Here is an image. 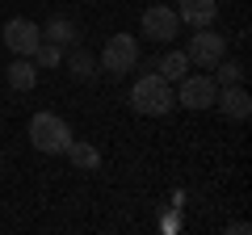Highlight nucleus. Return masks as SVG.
<instances>
[{
	"label": "nucleus",
	"mask_w": 252,
	"mask_h": 235,
	"mask_svg": "<svg viewBox=\"0 0 252 235\" xmlns=\"http://www.w3.org/2000/svg\"><path fill=\"white\" fill-rule=\"evenodd\" d=\"M130 105H135V114L143 118H164L172 105H177V92H172V84L164 80L160 72H147L135 80V88H130Z\"/></svg>",
	"instance_id": "f257e3e1"
},
{
	"label": "nucleus",
	"mask_w": 252,
	"mask_h": 235,
	"mask_svg": "<svg viewBox=\"0 0 252 235\" xmlns=\"http://www.w3.org/2000/svg\"><path fill=\"white\" fill-rule=\"evenodd\" d=\"M30 143H34L42 155H63L67 143H72V126H67L59 114L42 109V114L30 118Z\"/></svg>",
	"instance_id": "f03ea898"
},
{
	"label": "nucleus",
	"mask_w": 252,
	"mask_h": 235,
	"mask_svg": "<svg viewBox=\"0 0 252 235\" xmlns=\"http://www.w3.org/2000/svg\"><path fill=\"white\" fill-rule=\"evenodd\" d=\"M97 67L109 76H126L139 67V38L135 34H109L97 55Z\"/></svg>",
	"instance_id": "7ed1b4c3"
},
{
	"label": "nucleus",
	"mask_w": 252,
	"mask_h": 235,
	"mask_svg": "<svg viewBox=\"0 0 252 235\" xmlns=\"http://www.w3.org/2000/svg\"><path fill=\"white\" fill-rule=\"evenodd\" d=\"M139 34H143L147 42H156V46L172 42V38L181 34V17H177V9H168V4H152V9H143Z\"/></svg>",
	"instance_id": "20e7f679"
},
{
	"label": "nucleus",
	"mask_w": 252,
	"mask_h": 235,
	"mask_svg": "<svg viewBox=\"0 0 252 235\" xmlns=\"http://www.w3.org/2000/svg\"><path fill=\"white\" fill-rule=\"evenodd\" d=\"M0 38H4V46H9L13 55H21V59H34L38 42H42V26H38V21H30V17H13V21H4Z\"/></svg>",
	"instance_id": "39448f33"
},
{
	"label": "nucleus",
	"mask_w": 252,
	"mask_h": 235,
	"mask_svg": "<svg viewBox=\"0 0 252 235\" xmlns=\"http://www.w3.org/2000/svg\"><path fill=\"white\" fill-rule=\"evenodd\" d=\"M215 97H219V84H215V76H181L177 80V105H185V109H206V105H215Z\"/></svg>",
	"instance_id": "423d86ee"
},
{
	"label": "nucleus",
	"mask_w": 252,
	"mask_h": 235,
	"mask_svg": "<svg viewBox=\"0 0 252 235\" xmlns=\"http://www.w3.org/2000/svg\"><path fill=\"white\" fill-rule=\"evenodd\" d=\"M227 55V38L223 34H215V29H193V38H189V46H185V59L189 63H198V67H215L219 59Z\"/></svg>",
	"instance_id": "0eeeda50"
},
{
	"label": "nucleus",
	"mask_w": 252,
	"mask_h": 235,
	"mask_svg": "<svg viewBox=\"0 0 252 235\" xmlns=\"http://www.w3.org/2000/svg\"><path fill=\"white\" fill-rule=\"evenodd\" d=\"M177 17L189 29H206L219 17V0H177Z\"/></svg>",
	"instance_id": "6e6552de"
},
{
	"label": "nucleus",
	"mask_w": 252,
	"mask_h": 235,
	"mask_svg": "<svg viewBox=\"0 0 252 235\" xmlns=\"http://www.w3.org/2000/svg\"><path fill=\"white\" fill-rule=\"evenodd\" d=\"M215 105L223 109L231 122H244V118L252 114V97H248V88H244V84H227V88H219Z\"/></svg>",
	"instance_id": "1a4fd4ad"
},
{
	"label": "nucleus",
	"mask_w": 252,
	"mask_h": 235,
	"mask_svg": "<svg viewBox=\"0 0 252 235\" xmlns=\"http://www.w3.org/2000/svg\"><path fill=\"white\" fill-rule=\"evenodd\" d=\"M63 67L72 72V80H93L97 76V55L89 46L72 42V46H63Z\"/></svg>",
	"instance_id": "9d476101"
},
{
	"label": "nucleus",
	"mask_w": 252,
	"mask_h": 235,
	"mask_svg": "<svg viewBox=\"0 0 252 235\" xmlns=\"http://www.w3.org/2000/svg\"><path fill=\"white\" fill-rule=\"evenodd\" d=\"M4 80H9V88H13V92H30V88L38 84V63L17 55V59L4 67Z\"/></svg>",
	"instance_id": "9b49d317"
},
{
	"label": "nucleus",
	"mask_w": 252,
	"mask_h": 235,
	"mask_svg": "<svg viewBox=\"0 0 252 235\" xmlns=\"http://www.w3.org/2000/svg\"><path fill=\"white\" fill-rule=\"evenodd\" d=\"M63 155H67L72 168H80V172H97V168H101V151H97L93 143H84V139H72Z\"/></svg>",
	"instance_id": "f8f14e48"
},
{
	"label": "nucleus",
	"mask_w": 252,
	"mask_h": 235,
	"mask_svg": "<svg viewBox=\"0 0 252 235\" xmlns=\"http://www.w3.org/2000/svg\"><path fill=\"white\" fill-rule=\"evenodd\" d=\"M42 38H46V42H55V46H72L76 38H80V29H76L72 17H51L42 26Z\"/></svg>",
	"instance_id": "ddd939ff"
},
{
	"label": "nucleus",
	"mask_w": 252,
	"mask_h": 235,
	"mask_svg": "<svg viewBox=\"0 0 252 235\" xmlns=\"http://www.w3.org/2000/svg\"><path fill=\"white\" fill-rule=\"evenodd\" d=\"M156 72H160L168 84H177L181 76L189 72V59H185V51H164L160 59H156Z\"/></svg>",
	"instance_id": "4468645a"
},
{
	"label": "nucleus",
	"mask_w": 252,
	"mask_h": 235,
	"mask_svg": "<svg viewBox=\"0 0 252 235\" xmlns=\"http://www.w3.org/2000/svg\"><path fill=\"white\" fill-rule=\"evenodd\" d=\"M215 84L219 88H227V84H244V63H235V59H219L215 63Z\"/></svg>",
	"instance_id": "2eb2a0df"
},
{
	"label": "nucleus",
	"mask_w": 252,
	"mask_h": 235,
	"mask_svg": "<svg viewBox=\"0 0 252 235\" xmlns=\"http://www.w3.org/2000/svg\"><path fill=\"white\" fill-rule=\"evenodd\" d=\"M34 63H38V72H42V67H59L63 63V46H55V42H38V51H34Z\"/></svg>",
	"instance_id": "dca6fc26"
},
{
	"label": "nucleus",
	"mask_w": 252,
	"mask_h": 235,
	"mask_svg": "<svg viewBox=\"0 0 252 235\" xmlns=\"http://www.w3.org/2000/svg\"><path fill=\"white\" fill-rule=\"evenodd\" d=\"M0 160H4V151H0Z\"/></svg>",
	"instance_id": "f3484780"
}]
</instances>
